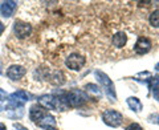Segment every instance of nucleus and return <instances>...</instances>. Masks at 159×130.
Returning <instances> with one entry per match:
<instances>
[{"instance_id":"1a4fd4ad","label":"nucleus","mask_w":159,"mask_h":130,"mask_svg":"<svg viewBox=\"0 0 159 130\" xmlns=\"http://www.w3.org/2000/svg\"><path fill=\"white\" fill-rule=\"evenodd\" d=\"M17 8V3L12 2V0H8V2H2L0 3V13H2L3 17H11L13 12L16 11Z\"/></svg>"},{"instance_id":"6e6552de","label":"nucleus","mask_w":159,"mask_h":130,"mask_svg":"<svg viewBox=\"0 0 159 130\" xmlns=\"http://www.w3.org/2000/svg\"><path fill=\"white\" fill-rule=\"evenodd\" d=\"M27 73V69L21 67V65H11L7 69V77L11 78L12 81H17V80H21Z\"/></svg>"},{"instance_id":"4be33fe9","label":"nucleus","mask_w":159,"mask_h":130,"mask_svg":"<svg viewBox=\"0 0 159 130\" xmlns=\"http://www.w3.org/2000/svg\"><path fill=\"white\" fill-rule=\"evenodd\" d=\"M157 69H158V71H159V63L157 64Z\"/></svg>"},{"instance_id":"f8f14e48","label":"nucleus","mask_w":159,"mask_h":130,"mask_svg":"<svg viewBox=\"0 0 159 130\" xmlns=\"http://www.w3.org/2000/svg\"><path fill=\"white\" fill-rule=\"evenodd\" d=\"M126 102L129 105V108H130L134 113H139L143 109V105L141 102V100L137 98V97H129L126 100Z\"/></svg>"},{"instance_id":"9b49d317","label":"nucleus","mask_w":159,"mask_h":130,"mask_svg":"<svg viewBox=\"0 0 159 130\" xmlns=\"http://www.w3.org/2000/svg\"><path fill=\"white\" fill-rule=\"evenodd\" d=\"M126 43H127V36H126V33L125 32H117L114 36L111 37V44L116 48H123L126 45Z\"/></svg>"},{"instance_id":"f03ea898","label":"nucleus","mask_w":159,"mask_h":130,"mask_svg":"<svg viewBox=\"0 0 159 130\" xmlns=\"http://www.w3.org/2000/svg\"><path fill=\"white\" fill-rule=\"evenodd\" d=\"M94 76H96L97 81L101 84V86L103 88V91L106 92L107 97L111 100V101H116V89H114V84L111 82V78H109V76L106 73H103L101 71H96L94 72Z\"/></svg>"},{"instance_id":"a211bd4d","label":"nucleus","mask_w":159,"mask_h":130,"mask_svg":"<svg viewBox=\"0 0 159 130\" xmlns=\"http://www.w3.org/2000/svg\"><path fill=\"white\" fill-rule=\"evenodd\" d=\"M126 130H143V128H142L139 123L133 122V123H130V125H129V126L126 128Z\"/></svg>"},{"instance_id":"39448f33","label":"nucleus","mask_w":159,"mask_h":130,"mask_svg":"<svg viewBox=\"0 0 159 130\" xmlns=\"http://www.w3.org/2000/svg\"><path fill=\"white\" fill-rule=\"evenodd\" d=\"M13 33L17 39H27L32 33V26L21 20H16L13 23Z\"/></svg>"},{"instance_id":"412c9836","label":"nucleus","mask_w":159,"mask_h":130,"mask_svg":"<svg viewBox=\"0 0 159 130\" xmlns=\"http://www.w3.org/2000/svg\"><path fill=\"white\" fill-rule=\"evenodd\" d=\"M0 130H7V126L3 122H0Z\"/></svg>"},{"instance_id":"4468645a","label":"nucleus","mask_w":159,"mask_h":130,"mask_svg":"<svg viewBox=\"0 0 159 130\" xmlns=\"http://www.w3.org/2000/svg\"><path fill=\"white\" fill-rule=\"evenodd\" d=\"M150 89H151V92H152L154 100L159 101V77H158V76H154V77L151 78Z\"/></svg>"},{"instance_id":"6ab92c4d","label":"nucleus","mask_w":159,"mask_h":130,"mask_svg":"<svg viewBox=\"0 0 159 130\" xmlns=\"http://www.w3.org/2000/svg\"><path fill=\"white\" fill-rule=\"evenodd\" d=\"M148 121H150V122H154V123H157V125H159V114H151V116L148 117Z\"/></svg>"},{"instance_id":"aec40b11","label":"nucleus","mask_w":159,"mask_h":130,"mask_svg":"<svg viewBox=\"0 0 159 130\" xmlns=\"http://www.w3.org/2000/svg\"><path fill=\"white\" fill-rule=\"evenodd\" d=\"M4 29H6V27H4V24L0 21V36L3 35V32H4Z\"/></svg>"},{"instance_id":"f3484780","label":"nucleus","mask_w":159,"mask_h":130,"mask_svg":"<svg viewBox=\"0 0 159 130\" xmlns=\"http://www.w3.org/2000/svg\"><path fill=\"white\" fill-rule=\"evenodd\" d=\"M8 106H9V100L7 97V94L0 89V112L6 110Z\"/></svg>"},{"instance_id":"7ed1b4c3","label":"nucleus","mask_w":159,"mask_h":130,"mask_svg":"<svg viewBox=\"0 0 159 130\" xmlns=\"http://www.w3.org/2000/svg\"><path fill=\"white\" fill-rule=\"evenodd\" d=\"M102 121L105 122L107 126L118 128V126H121V123L123 121V116H122V113H119L118 110L106 109V110L102 113Z\"/></svg>"},{"instance_id":"423d86ee","label":"nucleus","mask_w":159,"mask_h":130,"mask_svg":"<svg viewBox=\"0 0 159 130\" xmlns=\"http://www.w3.org/2000/svg\"><path fill=\"white\" fill-rule=\"evenodd\" d=\"M47 114H48V110L43 106V105H40L39 102L33 104L32 106L29 108V119L34 123H39Z\"/></svg>"},{"instance_id":"dca6fc26","label":"nucleus","mask_w":159,"mask_h":130,"mask_svg":"<svg viewBox=\"0 0 159 130\" xmlns=\"http://www.w3.org/2000/svg\"><path fill=\"white\" fill-rule=\"evenodd\" d=\"M148 23L152 28H159V8L152 11L148 16Z\"/></svg>"},{"instance_id":"2eb2a0df","label":"nucleus","mask_w":159,"mask_h":130,"mask_svg":"<svg viewBox=\"0 0 159 130\" xmlns=\"http://www.w3.org/2000/svg\"><path fill=\"white\" fill-rule=\"evenodd\" d=\"M85 91L88 93H90V96L93 94V96H96V97H102V89L96 84H86Z\"/></svg>"},{"instance_id":"0eeeda50","label":"nucleus","mask_w":159,"mask_h":130,"mask_svg":"<svg viewBox=\"0 0 159 130\" xmlns=\"http://www.w3.org/2000/svg\"><path fill=\"white\" fill-rule=\"evenodd\" d=\"M151 47L152 44L148 37H139L137 40L135 45H134V51H135L137 54H146L147 52H150Z\"/></svg>"},{"instance_id":"ddd939ff","label":"nucleus","mask_w":159,"mask_h":130,"mask_svg":"<svg viewBox=\"0 0 159 130\" xmlns=\"http://www.w3.org/2000/svg\"><path fill=\"white\" fill-rule=\"evenodd\" d=\"M49 80H51V82L53 85H62L65 82V76H64V73L61 71H54L49 76Z\"/></svg>"},{"instance_id":"f257e3e1","label":"nucleus","mask_w":159,"mask_h":130,"mask_svg":"<svg viewBox=\"0 0 159 130\" xmlns=\"http://www.w3.org/2000/svg\"><path fill=\"white\" fill-rule=\"evenodd\" d=\"M64 98H65L68 108H80L89 101V94L80 89H72L69 92H65Z\"/></svg>"},{"instance_id":"20e7f679","label":"nucleus","mask_w":159,"mask_h":130,"mask_svg":"<svg viewBox=\"0 0 159 130\" xmlns=\"http://www.w3.org/2000/svg\"><path fill=\"white\" fill-rule=\"evenodd\" d=\"M86 63V58L80 53H70L65 60L66 68H69L70 71H80Z\"/></svg>"},{"instance_id":"9d476101","label":"nucleus","mask_w":159,"mask_h":130,"mask_svg":"<svg viewBox=\"0 0 159 130\" xmlns=\"http://www.w3.org/2000/svg\"><path fill=\"white\" fill-rule=\"evenodd\" d=\"M8 98L11 100V101H15V102H19V104H24V102H28L29 100H31V96L25 92V91H17V92H15L12 94H9Z\"/></svg>"}]
</instances>
